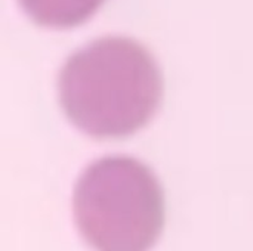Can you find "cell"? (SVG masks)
Returning a JSON list of instances; mask_svg holds the SVG:
<instances>
[{
    "instance_id": "cell-1",
    "label": "cell",
    "mask_w": 253,
    "mask_h": 251,
    "mask_svg": "<svg viewBox=\"0 0 253 251\" xmlns=\"http://www.w3.org/2000/svg\"><path fill=\"white\" fill-rule=\"evenodd\" d=\"M67 118L96 139L127 138L145 127L163 98L157 61L139 41L110 36L74 52L58 78Z\"/></svg>"
},
{
    "instance_id": "cell-2",
    "label": "cell",
    "mask_w": 253,
    "mask_h": 251,
    "mask_svg": "<svg viewBox=\"0 0 253 251\" xmlns=\"http://www.w3.org/2000/svg\"><path fill=\"white\" fill-rule=\"evenodd\" d=\"M74 217L96 251H150L165 226V194L142 161L113 155L92 163L74 189Z\"/></svg>"
},
{
    "instance_id": "cell-3",
    "label": "cell",
    "mask_w": 253,
    "mask_h": 251,
    "mask_svg": "<svg viewBox=\"0 0 253 251\" xmlns=\"http://www.w3.org/2000/svg\"><path fill=\"white\" fill-rule=\"evenodd\" d=\"M25 13L39 25L70 28L89 19L104 0H18Z\"/></svg>"
}]
</instances>
